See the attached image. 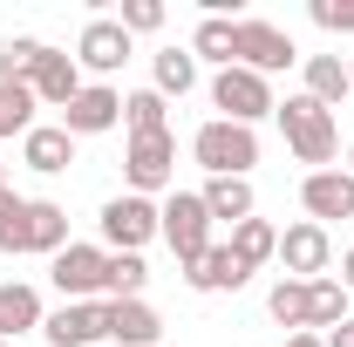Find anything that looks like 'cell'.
<instances>
[{
    "mask_svg": "<svg viewBox=\"0 0 354 347\" xmlns=\"http://www.w3.org/2000/svg\"><path fill=\"white\" fill-rule=\"evenodd\" d=\"M286 347H327L320 334H286Z\"/></svg>",
    "mask_w": 354,
    "mask_h": 347,
    "instance_id": "d590c367",
    "label": "cell"
},
{
    "mask_svg": "<svg viewBox=\"0 0 354 347\" xmlns=\"http://www.w3.org/2000/svg\"><path fill=\"white\" fill-rule=\"evenodd\" d=\"M266 313H272L279 327H293V334H307V286H300V279H279V286L266 293Z\"/></svg>",
    "mask_w": 354,
    "mask_h": 347,
    "instance_id": "f546056e",
    "label": "cell"
},
{
    "mask_svg": "<svg viewBox=\"0 0 354 347\" xmlns=\"http://www.w3.org/2000/svg\"><path fill=\"white\" fill-rule=\"evenodd\" d=\"M157 232H164V245L177 252V265H198L212 252V212H205V198L198 191H177L171 205L157 212Z\"/></svg>",
    "mask_w": 354,
    "mask_h": 347,
    "instance_id": "277c9868",
    "label": "cell"
},
{
    "mask_svg": "<svg viewBox=\"0 0 354 347\" xmlns=\"http://www.w3.org/2000/svg\"><path fill=\"white\" fill-rule=\"evenodd\" d=\"M68 245V212L55 205V198H28V252H62Z\"/></svg>",
    "mask_w": 354,
    "mask_h": 347,
    "instance_id": "44dd1931",
    "label": "cell"
},
{
    "mask_svg": "<svg viewBox=\"0 0 354 347\" xmlns=\"http://www.w3.org/2000/svg\"><path fill=\"white\" fill-rule=\"evenodd\" d=\"M48 347H95L102 341V300H62L41 320Z\"/></svg>",
    "mask_w": 354,
    "mask_h": 347,
    "instance_id": "7c38bea8",
    "label": "cell"
},
{
    "mask_svg": "<svg viewBox=\"0 0 354 347\" xmlns=\"http://www.w3.org/2000/svg\"><path fill=\"white\" fill-rule=\"evenodd\" d=\"M313 21L327 35H354V0H313Z\"/></svg>",
    "mask_w": 354,
    "mask_h": 347,
    "instance_id": "d6a6232c",
    "label": "cell"
},
{
    "mask_svg": "<svg viewBox=\"0 0 354 347\" xmlns=\"http://www.w3.org/2000/svg\"><path fill=\"white\" fill-rule=\"evenodd\" d=\"M48 313H41V293L35 286H21V279H7L0 286V341H21L28 327H41Z\"/></svg>",
    "mask_w": 354,
    "mask_h": 347,
    "instance_id": "d6986e66",
    "label": "cell"
},
{
    "mask_svg": "<svg viewBox=\"0 0 354 347\" xmlns=\"http://www.w3.org/2000/svg\"><path fill=\"white\" fill-rule=\"evenodd\" d=\"M300 68H307V95L320 102V109H341V95L354 88L348 62L341 55H300Z\"/></svg>",
    "mask_w": 354,
    "mask_h": 347,
    "instance_id": "ac0fdd59",
    "label": "cell"
},
{
    "mask_svg": "<svg viewBox=\"0 0 354 347\" xmlns=\"http://www.w3.org/2000/svg\"><path fill=\"white\" fill-rule=\"evenodd\" d=\"M191 55H198V62L232 68V21H225V14H205V21H198V35H191Z\"/></svg>",
    "mask_w": 354,
    "mask_h": 347,
    "instance_id": "f1b7e54d",
    "label": "cell"
},
{
    "mask_svg": "<svg viewBox=\"0 0 354 347\" xmlns=\"http://www.w3.org/2000/svg\"><path fill=\"white\" fill-rule=\"evenodd\" d=\"M177 171V143L171 130H157V136H130V150H123V177H130V191L136 198H150V191H164Z\"/></svg>",
    "mask_w": 354,
    "mask_h": 347,
    "instance_id": "52a82bcc",
    "label": "cell"
},
{
    "mask_svg": "<svg viewBox=\"0 0 354 347\" xmlns=\"http://www.w3.org/2000/svg\"><path fill=\"white\" fill-rule=\"evenodd\" d=\"M116 123H123V95L109 82H88L82 95L62 109V130L68 136H102V130H116Z\"/></svg>",
    "mask_w": 354,
    "mask_h": 347,
    "instance_id": "8fae6325",
    "label": "cell"
},
{
    "mask_svg": "<svg viewBox=\"0 0 354 347\" xmlns=\"http://www.w3.org/2000/svg\"><path fill=\"white\" fill-rule=\"evenodd\" d=\"M48 41H28V35H14V41H0V82H35V68H41Z\"/></svg>",
    "mask_w": 354,
    "mask_h": 347,
    "instance_id": "4316f807",
    "label": "cell"
},
{
    "mask_svg": "<svg viewBox=\"0 0 354 347\" xmlns=\"http://www.w3.org/2000/svg\"><path fill=\"white\" fill-rule=\"evenodd\" d=\"M191 157H198L212 177H245L252 164H259V136L245 130V123H225V116H212L205 130L191 136Z\"/></svg>",
    "mask_w": 354,
    "mask_h": 347,
    "instance_id": "7a4b0ae2",
    "label": "cell"
},
{
    "mask_svg": "<svg viewBox=\"0 0 354 347\" xmlns=\"http://www.w3.org/2000/svg\"><path fill=\"white\" fill-rule=\"evenodd\" d=\"M300 62V48L286 28H272V21H232V68H252V75H279V68H293Z\"/></svg>",
    "mask_w": 354,
    "mask_h": 347,
    "instance_id": "3957f363",
    "label": "cell"
},
{
    "mask_svg": "<svg viewBox=\"0 0 354 347\" xmlns=\"http://www.w3.org/2000/svg\"><path fill=\"white\" fill-rule=\"evenodd\" d=\"M212 102L225 109V123H259V116H272L279 102H272V82L266 75H252V68H218V82H212Z\"/></svg>",
    "mask_w": 354,
    "mask_h": 347,
    "instance_id": "5b68a950",
    "label": "cell"
},
{
    "mask_svg": "<svg viewBox=\"0 0 354 347\" xmlns=\"http://www.w3.org/2000/svg\"><path fill=\"white\" fill-rule=\"evenodd\" d=\"M198 198H205V212H212V225H218V218H225V225H245V218H252V205H259L245 177H212V184H205Z\"/></svg>",
    "mask_w": 354,
    "mask_h": 347,
    "instance_id": "ffe728a7",
    "label": "cell"
},
{
    "mask_svg": "<svg viewBox=\"0 0 354 347\" xmlns=\"http://www.w3.org/2000/svg\"><path fill=\"white\" fill-rule=\"evenodd\" d=\"M48 279L62 286V300H95V293H102V279H109V252H102V245H75V238H68V245L55 252V272H48Z\"/></svg>",
    "mask_w": 354,
    "mask_h": 347,
    "instance_id": "ba28073f",
    "label": "cell"
},
{
    "mask_svg": "<svg viewBox=\"0 0 354 347\" xmlns=\"http://www.w3.org/2000/svg\"><path fill=\"white\" fill-rule=\"evenodd\" d=\"M35 102H41V109H68V102H75V95H82V68H75V55H62V48H48L41 55V68H35Z\"/></svg>",
    "mask_w": 354,
    "mask_h": 347,
    "instance_id": "9a60e30c",
    "label": "cell"
},
{
    "mask_svg": "<svg viewBox=\"0 0 354 347\" xmlns=\"http://www.w3.org/2000/svg\"><path fill=\"white\" fill-rule=\"evenodd\" d=\"M150 238H157V205H150V198L123 191V198L102 205V245H109V252H143Z\"/></svg>",
    "mask_w": 354,
    "mask_h": 347,
    "instance_id": "8992f818",
    "label": "cell"
},
{
    "mask_svg": "<svg viewBox=\"0 0 354 347\" xmlns=\"http://www.w3.org/2000/svg\"><path fill=\"white\" fill-rule=\"evenodd\" d=\"M327 347H354V320H341V327L327 334Z\"/></svg>",
    "mask_w": 354,
    "mask_h": 347,
    "instance_id": "836d02e7",
    "label": "cell"
},
{
    "mask_svg": "<svg viewBox=\"0 0 354 347\" xmlns=\"http://www.w3.org/2000/svg\"><path fill=\"white\" fill-rule=\"evenodd\" d=\"M164 28V0H123V35H157Z\"/></svg>",
    "mask_w": 354,
    "mask_h": 347,
    "instance_id": "1f68e13d",
    "label": "cell"
},
{
    "mask_svg": "<svg viewBox=\"0 0 354 347\" xmlns=\"http://www.w3.org/2000/svg\"><path fill=\"white\" fill-rule=\"evenodd\" d=\"M348 320V286L341 279H307V327H341Z\"/></svg>",
    "mask_w": 354,
    "mask_h": 347,
    "instance_id": "603a6c76",
    "label": "cell"
},
{
    "mask_svg": "<svg viewBox=\"0 0 354 347\" xmlns=\"http://www.w3.org/2000/svg\"><path fill=\"white\" fill-rule=\"evenodd\" d=\"M300 205H307L313 225H327V218H354V177L348 171H307V177H300Z\"/></svg>",
    "mask_w": 354,
    "mask_h": 347,
    "instance_id": "5bb4252c",
    "label": "cell"
},
{
    "mask_svg": "<svg viewBox=\"0 0 354 347\" xmlns=\"http://www.w3.org/2000/svg\"><path fill=\"white\" fill-rule=\"evenodd\" d=\"M0 347H14V341H0Z\"/></svg>",
    "mask_w": 354,
    "mask_h": 347,
    "instance_id": "ab89813d",
    "label": "cell"
},
{
    "mask_svg": "<svg viewBox=\"0 0 354 347\" xmlns=\"http://www.w3.org/2000/svg\"><path fill=\"white\" fill-rule=\"evenodd\" d=\"M35 109H41V102H35V88H28V82H0V143L35 130Z\"/></svg>",
    "mask_w": 354,
    "mask_h": 347,
    "instance_id": "cb8c5ba5",
    "label": "cell"
},
{
    "mask_svg": "<svg viewBox=\"0 0 354 347\" xmlns=\"http://www.w3.org/2000/svg\"><path fill=\"white\" fill-rule=\"evenodd\" d=\"M143 279H150L143 252H109V279H102L109 300H143Z\"/></svg>",
    "mask_w": 354,
    "mask_h": 347,
    "instance_id": "d4e9b609",
    "label": "cell"
},
{
    "mask_svg": "<svg viewBox=\"0 0 354 347\" xmlns=\"http://www.w3.org/2000/svg\"><path fill=\"white\" fill-rule=\"evenodd\" d=\"M0 184H7V164H0Z\"/></svg>",
    "mask_w": 354,
    "mask_h": 347,
    "instance_id": "74e56055",
    "label": "cell"
},
{
    "mask_svg": "<svg viewBox=\"0 0 354 347\" xmlns=\"http://www.w3.org/2000/svg\"><path fill=\"white\" fill-rule=\"evenodd\" d=\"M184 279H191V293H239L252 272L232 259V245H212V252H205L198 265H184Z\"/></svg>",
    "mask_w": 354,
    "mask_h": 347,
    "instance_id": "e0dca14e",
    "label": "cell"
},
{
    "mask_svg": "<svg viewBox=\"0 0 354 347\" xmlns=\"http://www.w3.org/2000/svg\"><path fill=\"white\" fill-rule=\"evenodd\" d=\"M272 116H279V130H286V143H293V157H300V164H334V150H341L334 109H320L307 88H300V95H286Z\"/></svg>",
    "mask_w": 354,
    "mask_h": 347,
    "instance_id": "6da1fadb",
    "label": "cell"
},
{
    "mask_svg": "<svg viewBox=\"0 0 354 347\" xmlns=\"http://www.w3.org/2000/svg\"><path fill=\"white\" fill-rule=\"evenodd\" d=\"M279 265L307 286V279H327V265H334V238H327V225H286L279 232Z\"/></svg>",
    "mask_w": 354,
    "mask_h": 347,
    "instance_id": "9c48e42d",
    "label": "cell"
},
{
    "mask_svg": "<svg viewBox=\"0 0 354 347\" xmlns=\"http://www.w3.org/2000/svg\"><path fill=\"white\" fill-rule=\"evenodd\" d=\"M348 177H354V143H348Z\"/></svg>",
    "mask_w": 354,
    "mask_h": 347,
    "instance_id": "8d00e7d4",
    "label": "cell"
},
{
    "mask_svg": "<svg viewBox=\"0 0 354 347\" xmlns=\"http://www.w3.org/2000/svg\"><path fill=\"white\" fill-rule=\"evenodd\" d=\"M130 62V35H123V21H88L82 41H75V68L88 75H116Z\"/></svg>",
    "mask_w": 354,
    "mask_h": 347,
    "instance_id": "4fadbf2b",
    "label": "cell"
},
{
    "mask_svg": "<svg viewBox=\"0 0 354 347\" xmlns=\"http://www.w3.org/2000/svg\"><path fill=\"white\" fill-rule=\"evenodd\" d=\"M21 164H28V171H41V177L68 171V164H75V136L62 130V123H35V130L21 136Z\"/></svg>",
    "mask_w": 354,
    "mask_h": 347,
    "instance_id": "2e32d148",
    "label": "cell"
},
{
    "mask_svg": "<svg viewBox=\"0 0 354 347\" xmlns=\"http://www.w3.org/2000/svg\"><path fill=\"white\" fill-rule=\"evenodd\" d=\"M225 245H232V259L245 265V272H259L266 259H279V232H272L266 218H245V225H232V238H225Z\"/></svg>",
    "mask_w": 354,
    "mask_h": 347,
    "instance_id": "7402d4cb",
    "label": "cell"
},
{
    "mask_svg": "<svg viewBox=\"0 0 354 347\" xmlns=\"http://www.w3.org/2000/svg\"><path fill=\"white\" fill-rule=\"evenodd\" d=\"M0 252H28V198L0 184Z\"/></svg>",
    "mask_w": 354,
    "mask_h": 347,
    "instance_id": "4dcf8cb0",
    "label": "cell"
},
{
    "mask_svg": "<svg viewBox=\"0 0 354 347\" xmlns=\"http://www.w3.org/2000/svg\"><path fill=\"white\" fill-rule=\"evenodd\" d=\"M198 88V55L191 48H164L157 55V95H191Z\"/></svg>",
    "mask_w": 354,
    "mask_h": 347,
    "instance_id": "484cf974",
    "label": "cell"
},
{
    "mask_svg": "<svg viewBox=\"0 0 354 347\" xmlns=\"http://www.w3.org/2000/svg\"><path fill=\"white\" fill-rule=\"evenodd\" d=\"M164 109H171V102H164L157 88H136V95H123V130L130 136H157L164 130Z\"/></svg>",
    "mask_w": 354,
    "mask_h": 347,
    "instance_id": "83f0119b",
    "label": "cell"
},
{
    "mask_svg": "<svg viewBox=\"0 0 354 347\" xmlns=\"http://www.w3.org/2000/svg\"><path fill=\"white\" fill-rule=\"evenodd\" d=\"M348 75H354V55H348Z\"/></svg>",
    "mask_w": 354,
    "mask_h": 347,
    "instance_id": "f35d334b",
    "label": "cell"
},
{
    "mask_svg": "<svg viewBox=\"0 0 354 347\" xmlns=\"http://www.w3.org/2000/svg\"><path fill=\"white\" fill-rule=\"evenodd\" d=\"M157 334H164V320H157L150 300H102V341H116V347H157Z\"/></svg>",
    "mask_w": 354,
    "mask_h": 347,
    "instance_id": "30bf717a",
    "label": "cell"
},
{
    "mask_svg": "<svg viewBox=\"0 0 354 347\" xmlns=\"http://www.w3.org/2000/svg\"><path fill=\"white\" fill-rule=\"evenodd\" d=\"M341 286H354V245L341 252Z\"/></svg>",
    "mask_w": 354,
    "mask_h": 347,
    "instance_id": "e575fe53",
    "label": "cell"
}]
</instances>
